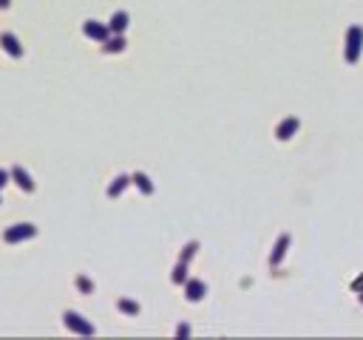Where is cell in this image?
<instances>
[{"label": "cell", "mask_w": 363, "mask_h": 340, "mask_svg": "<svg viewBox=\"0 0 363 340\" xmlns=\"http://www.w3.org/2000/svg\"><path fill=\"white\" fill-rule=\"evenodd\" d=\"M173 281H176V284H182V281H185V261H182L176 270H173Z\"/></svg>", "instance_id": "cell-15"}, {"label": "cell", "mask_w": 363, "mask_h": 340, "mask_svg": "<svg viewBox=\"0 0 363 340\" xmlns=\"http://www.w3.org/2000/svg\"><path fill=\"white\" fill-rule=\"evenodd\" d=\"M85 34H88L91 40H105V37H108V28L99 26V23H94V20H88V23H85Z\"/></svg>", "instance_id": "cell-7"}, {"label": "cell", "mask_w": 363, "mask_h": 340, "mask_svg": "<svg viewBox=\"0 0 363 340\" xmlns=\"http://www.w3.org/2000/svg\"><path fill=\"white\" fill-rule=\"evenodd\" d=\"M125 184H128V179H125V176H119V179H114V184L108 187V196H119V193L125 190Z\"/></svg>", "instance_id": "cell-12"}, {"label": "cell", "mask_w": 363, "mask_h": 340, "mask_svg": "<svg viewBox=\"0 0 363 340\" xmlns=\"http://www.w3.org/2000/svg\"><path fill=\"white\" fill-rule=\"evenodd\" d=\"M11 173H14V179H17V184L23 187V190H34V182H31V179H28V176L23 173V167H14Z\"/></svg>", "instance_id": "cell-9"}, {"label": "cell", "mask_w": 363, "mask_h": 340, "mask_svg": "<svg viewBox=\"0 0 363 340\" xmlns=\"http://www.w3.org/2000/svg\"><path fill=\"white\" fill-rule=\"evenodd\" d=\"M185 292H187V301H202L204 292H207V287H204L202 281H187Z\"/></svg>", "instance_id": "cell-4"}, {"label": "cell", "mask_w": 363, "mask_h": 340, "mask_svg": "<svg viewBox=\"0 0 363 340\" xmlns=\"http://www.w3.org/2000/svg\"><path fill=\"white\" fill-rule=\"evenodd\" d=\"M6 182H9V173H6V170H0V187H3Z\"/></svg>", "instance_id": "cell-18"}, {"label": "cell", "mask_w": 363, "mask_h": 340, "mask_svg": "<svg viewBox=\"0 0 363 340\" xmlns=\"http://www.w3.org/2000/svg\"><path fill=\"white\" fill-rule=\"evenodd\" d=\"M34 236V227L31 224H17L14 227V230H6V241H11V244H14V241H23V238H31Z\"/></svg>", "instance_id": "cell-3"}, {"label": "cell", "mask_w": 363, "mask_h": 340, "mask_svg": "<svg viewBox=\"0 0 363 340\" xmlns=\"http://www.w3.org/2000/svg\"><path fill=\"white\" fill-rule=\"evenodd\" d=\"M65 326H68V329H74V332H80V335H91V332H94V326H91V323H85L80 315H74V312H65Z\"/></svg>", "instance_id": "cell-2"}, {"label": "cell", "mask_w": 363, "mask_h": 340, "mask_svg": "<svg viewBox=\"0 0 363 340\" xmlns=\"http://www.w3.org/2000/svg\"><path fill=\"white\" fill-rule=\"evenodd\" d=\"M361 48H363V28L361 26H352L349 31H346V60L358 62Z\"/></svg>", "instance_id": "cell-1"}, {"label": "cell", "mask_w": 363, "mask_h": 340, "mask_svg": "<svg viewBox=\"0 0 363 340\" xmlns=\"http://www.w3.org/2000/svg\"><path fill=\"white\" fill-rule=\"evenodd\" d=\"M119 309H122V312H128V315H136V312H139V306L133 304V301H119Z\"/></svg>", "instance_id": "cell-14"}, {"label": "cell", "mask_w": 363, "mask_h": 340, "mask_svg": "<svg viewBox=\"0 0 363 340\" xmlns=\"http://www.w3.org/2000/svg\"><path fill=\"white\" fill-rule=\"evenodd\" d=\"M193 253H196V244H187V247H185V253H182V261H187V258H190Z\"/></svg>", "instance_id": "cell-16"}, {"label": "cell", "mask_w": 363, "mask_h": 340, "mask_svg": "<svg viewBox=\"0 0 363 340\" xmlns=\"http://www.w3.org/2000/svg\"><path fill=\"white\" fill-rule=\"evenodd\" d=\"M0 43H3V48H6L11 57H20V54H23V48H20V43H17V37L14 34H3L0 37Z\"/></svg>", "instance_id": "cell-6"}, {"label": "cell", "mask_w": 363, "mask_h": 340, "mask_svg": "<svg viewBox=\"0 0 363 340\" xmlns=\"http://www.w3.org/2000/svg\"><path fill=\"white\" fill-rule=\"evenodd\" d=\"M0 6H9V0H0Z\"/></svg>", "instance_id": "cell-20"}, {"label": "cell", "mask_w": 363, "mask_h": 340, "mask_svg": "<svg viewBox=\"0 0 363 340\" xmlns=\"http://www.w3.org/2000/svg\"><path fill=\"white\" fill-rule=\"evenodd\" d=\"M355 289H363V275H361L358 281H355Z\"/></svg>", "instance_id": "cell-19"}, {"label": "cell", "mask_w": 363, "mask_h": 340, "mask_svg": "<svg viewBox=\"0 0 363 340\" xmlns=\"http://www.w3.org/2000/svg\"><path fill=\"white\" fill-rule=\"evenodd\" d=\"M77 284H80V289H82V292H91V289H94V287H91V281H85V278H80Z\"/></svg>", "instance_id": "cell-17"}, {"label": "cell", "mask_w": 363, "mask_h": 340, "mask_svg": "<svg viewBox=\"0 0 363 340\" xmlns=\"http://www.w3.org/2000/svg\"><path fill=\"white\" fill-rule=\"evenodd\" d=\"M122 48H125L122 37H114V40H108V45H105V51H122Z\"/></svg>", "instance_id": "cell-13"}, {"label": "cell", "mask_w": 363, "mask_h": 340, "mask_svg": "<svg viewBox=\"0 0 363 340\" xmlns=\"http://www.w3.org/2000/svg\"><path fill=\"white\" fill-rule=\"evenodd\" d=\"M287 244H290V236H281V241H278V247H275V253H273V264H278L284 258V250H287Z\"/></svg>", "instance_id": "cell-11"}, {"label": "cell", "mask_w": 363, "mask_h": 340, "mask_svg": "<svg viewBox=\"0 0 363 340\" xmlns=\"http://www.w3.org/2000/svg\"><path fill=\"white\" fill-rule=\"evenodd\" d=\"M133 182H136V187H139L142 193H153V184H151V179H148L145 173H136L133 176Z\"/></svg>", "instance_id": "cell-10"}, {"label": "cell", "mask_w": 363, "mask_h": 340, "mask_svg": "<svg viewBox=\"0 0 363 340\" xmlns=\"http://www.w3.org/2000/svg\"><path fill=\"white\" fill-rule=\"evenodd\" d=\"M361 304H363V292H361Z\"/></svg>", "instance_id": "cell-21"}, {"label": "cell", "mask_w": 363, "mask_h": 340, "mask_svg": "<svg viewBox=\"0 0 363 340\" xmlns=\"http://www.w3.org/2000/svg\"><path fill=\"white\" fill-rule=\"evenodd\" d=\"M125 26H128V14L125 11H116L114 17H111V31L119 34V31H125Z\"/></svg>", "instance_id": "cell-8"}, {"label": "cell", "mask_w": 363, "mask_h": 340, "mask_svg": "<svg viewBox=\"0 0 363 340\" xmlns=\"http://www.w3.org/2000/svg\"><path fill=\"white\" fill-rule=\"evenodd\" d=\"M298 131V119H295V116H290V119H284L281 125H278V139H290V136H293V133Z\"/></svg>", "instance_id": "cell-5"}]
</instances>
